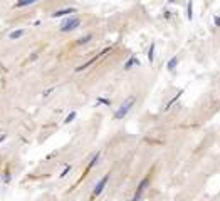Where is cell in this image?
<instances>
[{
    "label": "cell",
    "mask_w": 220,
    "mask_h": 201,
    "mask_svg": "<svg viewBox=\"0 0 220 201\" xmlns=\"http://www.w3.org/2000/svg\"><path fill=\"white\" fill-rule=\"evenodd\" d=\"M134 104H136V96L133 94V96H129L125 102H123V104H121L114 111V116H113V117H114V121H121V119H125L126 116L129 114V111L134 107Z\"/></svg>",
    "instance_id": "1"
},
{
    "label": "cell",
    "mask_w": 220,
    "mask_h": 201,
    "mask_svg": "<svg viewBox=\"0 0 220 201\" xmlns=\"http://www.w3.org/2000/svg\"><path fill=\"white\" fill-rule=\"evenodd\" d=\"M79 27H81V19H79L77 15H71V17H67L66 20H62L59 30H61L62 34H66V32H72V30L79 29Z\"/></svg>",
    "instance_id": "2"
},
{
    "label": "cell",
    "mask_w": 220,
    "mask_h": 201,
    "mask_svg": "<svg viewBox=\"0 0 220 201\" xmlns=\"http://www.w3.org/2000/svg\"><path fill=\"white\" fill-rule=\"evenodd\" d=\"M148 186H150V176H146V178L141 179V183L138 184V188H136V191H134L133 200L131 201H141V198H143V194H144V191H146Z\"/></svg>",
    "instance_id": "3"
},
{
    "label": "cell",
    "mask_w": 220,
    "mask_h": 201,
    "mask_svg": "<svg viewBox=\"0 0 220 201\" xmlns=\"http://www.w3.org/2000/svg\"><path fill=\"white\" fill-rule=\"evenodd\" d=\"M109 176L111 174H104L99 181H97V184L94 186V189H93V196H99L101 193L104 191V188H106V184H108V181H109Z\"/></svg>",
    "instance_id": "4"
},
{
    "label": "cell",
    "mask_w": 220,
    "mask_h": 201,
    "mask_svg": "<svg viewBox=\"0 0 220 201\" xmlns=\"http://www.w3.org/2000/svg\"><path fill=\"white\" fill-rule=\"evenodd\" d=\"M109 50H111V49H109V47H106L104 50H103V52H101V54H97V55H94V57H93V59H89V60H87V62H84V64H82V66L76 67V72H82V70H84V69H87V67H89V66H93V64H94V62H96V60H97V59H99V57H103V55H104V54H108V52H109Z\"/></svg>",
    "instance_id": "5"
},
{
    "label": "cell",
    "mask_w": 220,
    "mask_h": 201,
    "mask_svg": "<svg viewBox=\"0 0 220 201\" xmlns=\"http://www.w3.org/2000/svg\"><path fill=\"white\" fill-rule=\"evenodd\" d=\"M140 66H141V60L136 57V55H131V57H129V59H128V60L125 62L123 69H125V70H131L133 67H140Z\"/></svg>",
    "instance_id": "6"
},
{
    "label": "cell",
    "mask_w": 220,
    "mask_h": 201,
    "mask_svg": "<svg viewBox=\"0 0 220 201\" xmlns=\"http://www.w3.org/2000/svg\"><path fill=\"white\" fill-rule=\"evenodd\" d=\"M67 14H76V9H74V7L59 9V10H56L54 14H50V17H52V19H57V17H64V15H67Z\"/></svg>",
    "instance_id": "7"
},
{
    "label": "cell",
    "mask_w": 220,
    "mask_h": 201,
    "mask_svg": "<svg viewBox=\"0 0 220 201\" xmlns=\"http://www.w3.org/2000/svg\"><path fill=\"white\" fill-rule=\"evenodd\" d=\"M25 35V29H17V30H12L9 34V39L10 40H19L20 37Z\"/></svg>",
    "instance_id": "8"
},
{
    "label": "cell",
    "mask_w": 220,
    "mask_h": 201,
    "mask_svg": "<svg viewBox=\"0 0 220 201\" xmlns=\"http://www.w3.org/2000/svg\"><path fill=\"white\" fill-rule=\"evenodd\" d=\"M182 94H183V89H182V91H178V94H176V96H173L172 99L166 102V106H165V111H170V109L173 107V104H175V102H178V99L182 97Z\"/></svg>",
    "instance_id": "9"
},
{
    "label": "cell",
    "mask_w": 220,
    "mask_h": 201,
    "mask_svg": "<svg viewBox=\"0 0 220 201\" xmlns=\"http://www.w3.org/2000/svg\"><path fill=\"white\" fill-rule=\"evenodd\" d=\"M178 67V57L176 55H173L168 62H166V69H168V72H175V69Z\"/></svg>",
    "instance_id": "10"
},
{
    "label": "cell",
    "mask_w": 220,
    "mask_h": 201,
    "mask_svg": "<svg viewBox=\"0 0 220 201\" xmlns=\"http://www.w3.org/2000/svg\"><path fill=\"white\" fill-rule=\"evenodd\" d=\"M35 2H39V0H17L14 7H15V9H22V7H29V5L35 3Z\"/></svg>",
    "instance_id": "11"
},
{
    "label": "cell",
    "mask_w": 220,
    "mask_h": 201,
    "mask_svg": "<svg viewBox=\"0 0 220 201\" xmlns=\"http://www.w3.org/2000/svg\"><path fill=\"white\" fill-rule=\"evenodd\" d=\"M99 158H101V153H99V151L93 154L91 161H89V164H87V171H89V169H93V168H94L96 164H97V161H99Z\"/></svg>",
    "instance_id": "12"
},
{
    "label": "cell",
    "mask_w": 220,
    "mask_h": 201,
    "mask_svg": "<svg viewBox=\"0 0 220 201\" xmlns=\"http://www.w3.org/2000/svg\"><path fill=\"white\" fill-rule=\"evenodd\" d=\"M155 49H156V44L151 42V45H150V49H148V54H146V55H148V62H150V64H153V62H155Z\"/></svg>",
    "instance_id": "13"
},
{
    "label": "cell",
    "mask_w": 220,
    "mask_h": 201,
    "mask_svg": "<svg viewBox=\"0 0 220 201\" xmlns=\"http://www.w3.org/2000/svg\"><path fill=\"white\" fill-rule=\"evenodd\" d=\"M187 19H193V0H188V3H187Z\"/></svg>",
    "instance_id": "14"
},
{
    "label": "cell",
    "mask_w": 220,
    "mask_h": 201,
    "mask_svg": "<svg viewBox=\"0 0 220 201\" xmlns=\"http://www.w3.org/2000/svg\"><path fill=\"white\" fill-rule=\"evenodd\" d=\"M76 117H77V112H76V111H71V112L66 116V119H64V124H71Z\"/></svg>",
    "instance_id": "15"
},
{
    "label": "cell",
    "mask_w": 220,
    "mask_h": 201,
    "mask_svg": "<svg viewBox=\"0 0 220 201\" xmlns=\"http://www.w3.org/2000/svg\"><path fill=\"white\" fill-rule=\"evenodd\" d=\"M71 169H72V166H71V164H66V166H64V169H62V173L59 174V178H61V179H62V178H66L67 174L71 173Z\"/></svg>",
    "instance_id": "16"
},
{
    "label": "cell",
    "mask_w": 220,
    "mask_h": 201,
    "mask_svg": "<svg viewBox=\"0 0 220 201\" xmlns=\"http://www.w3.org/2000/svg\"><path fill=\"white\" fill-rule=\"evenodd\" d=\"M91 39H93V35H91V34H87V35H84V37L79 39V40H77V44H79V45H84V44H87Z\"/></svg>",
    "instance_id": "17"
},
{
    "label": "cell",
    "mask_w": 220,
    "mask_h": 201,
    "mask_svg": "<svg viewBox=\"0 0 220 201\" xmlns=\"http://www.w3.org/2000/svg\"><path fill=\"white\" fill-rule=\"evenodd\" d=\"M2 179H3V183H5V184H9V183L12 181V174H10V171H5V173H3Z\"/></svg>",
    "instance_id": "18"
},
{
    "label": "cell",
    "mask_w": 220,
    "mask_h": 201,
    "mask_svg": "<svg viewBox=\"0 0 220 201\" xmlns=\"http://www.w3.org/2000/svg\"><path fill=\"white\" fill-rule=\"evenodd\" d=\"M96 104L99 106V104H104V106H111V101H109V99H106V97H99V99H97V102H96Z\"/></svg>",
    "instance_id": "19"
},
{
    "label": "cell",
    "mask_w": 220,
    "mask_h": 201,
    "mask_svg": "<svg viewBox=\"0 0 220 201\" xmlns=\"http://www.w3.org/2000/svg\"><path fill=\"white\" fill-rule=\"evenodd\" d=\"M54 91H56V87H49V89H46V91L42 92V97H49L52 92H54Z\"/></svg>",
    "instance_id": "20"
},
{
    "label": "cell",
    "mask_w": 220,
    "mask_h": 201,
    "mask_svg": "<svg viewBox=\"0 0 220 201\" xmlns=\"http://www.w3.org/2000/svg\"><path fill=\"white\" fill-rule=\"evenodd\" d=\"M213 24H215V27H220V17H219V15H215V17H213Z\"/></svg>",
    "instance_id": "21"
},
{
    "label": "cell",
    "mask_w": 220,
    "mask_h": 201,
    "mask_svg": "<svg viewBox=\"0 0 220 201\" xmlns=\"http://www.w3.org/2000/svg\"><path fill=\"white\" fill-rule=\"evenodd\" d=\"M163 17H165L166 20H168L170 17H172V12H170V10H165V12H163Z\"/></svg>",
    "instance_id": "22"
},
{
    "label": "cell",
    "mask_w": 220,
    "mask_h": 201,
    "mask_svg": "<svg viewBox=\"0 0 220 201\" xmlns=\"http://www.w3.org/2000/svg\"><path fill=\"white\" fill-rule=\"evenodd\" d=\"M5 139H7V134H0V144L3 143Z\"/></svg>",
    "instance_id": "23"
}]
</instances>
